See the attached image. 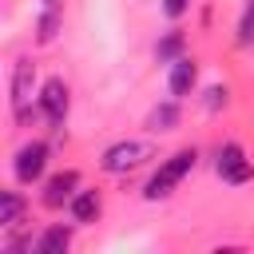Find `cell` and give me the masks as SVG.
Returning a JSON list of instances; mask_svg holds the SVG:
<instances>
[{
	"instance_id": "6da1fadb",
	"label": "cell",
	"mask_w": 254,
	"mask_h": 254,
	"mask_svg": "<svg viewBox=\"0 0 254 254\" xmlns=\"http://www.w3.org/2000/svg\"><path fill=\"white\" fill-rule=\"evenodd\" d=\"M194 163H198V151L194 147H183V151H175V155H167L159 167H155V175L147 179V187H143V198L147 202H159V198H171L175 194V187L194 171Z\"/></svg>"
},
{
	"instance_id": "7a4b0ae2",
	"label": "cell",
	"mask_w": 254,
	"mask_h": 254,
	"mask_svg": "<svg viewBox=\"0 0 254 254\" xmlns=\"http://www.w3.org/2000/svg\"><path fill=\"white\" fill-rule=\"evenodd\" d=\"M155 159V143H147V139H119V143H111L103 155H99V167L107 171V175H131V171H139V167H147Z\"/></svg>"
},
{
	"instance_id": "3957f363",
	"label": "cell",
	"mask_w": 254,
	"mask_h": 254,
	"mask_svg": "<svg viewBox=\"0 0 254 254\" xmlns=\"http://www.w3.org/2000/svg\"><path fill=\"white\" fill-rule=\"evenodd\" d=\"M48 159H52V147H48L44 139L24 143V147L12 155V175H16V183H20V187L40 183V179H44V171H48Z\"/></svg>"
},
{
	"instance_id": "277c9868",
	"label": "cell",
	"mask_w": 254,
	"mask_h": 254,
	"mask_svg": "<svg viewBox=\"0 0 254 254\" xmlns=\"http://www.w3.org/2000/svg\"><path fill=\"white\" fill-rule=\"evenodd\" d=\"M67 111H71V87H67L60 75H52V79L40 87V115L48 119L52 131H64Z\"/></svg>"
},
{
	"instance_id": "5b68a950",
	"label": "cell",
	"mask_w": 254,
	"mask_h": 254,
	"mask_svg": "<svg viewBox=\"0 0 254 254\" xmlns=\"http://www.w3.org/2000/svg\"><path fill=\"white\" fill-rule=\"evenodd\" d=\"M214 171H218V179L230 183V187H242V183L254 179V163L246 159V147H242V143H222V147L214 151Z\"/></svg>"
},
{
	"instance_id": "8992f818",
	"label": "cell",
	"mask_w": 254,
	"mask_h": 254,
	"mask_svg": "<svg viewBox=\"0 0 254 254\" xmlns=\"http://www.w3.org/2000/svg\"><path fill=\"white\" fill-rule=\"evenodd\" d=\"M75 190H79V171H56L48 183H44V190H40V202L48 206V210H60V206H67L71 198H75Z\"/></svg>"
},
{
	"instance_id": "52a82bcc",
	"label": "cell",
	"mask_w": 254,
	"mask_h": 254,
	"mask_svg": "<svg viewBox=\"0 0 254 254\" xmlns=\"http://www.w3.org/2000/svg\"><path fill=\"white\" fill-rule=\"evenodd\" d=\"M194 87H198V60L194 56H179L171 64V71H167V91L175 99H187V95H194Z\"/></svg>"
},
{
	"instance_id": "ba28073f",
	"label": "cell",
	"mask_w": 254,
	"mask_h": 254,
	"mask_svg": "<svg viewBox=\"0 0 254 254\" xmlns=\"http://www.w3.org/2000/svg\"><path fill=\"white\" fill-rule=\"evenodd\" d=\"M8 91H12V111L32 103V95H36V64H32V60L20 56V60L12 64V83H8Z\"/></svg>"
},
{
	"instance_id": "9c48e42d",
	"label": "cell",
	"mask_w": 254,
	"mask_h": 254,
	"mask_svg": "<svg viewBox=\"0 0 254 254\" xmlns=\"http://www.w3.org/2000/svg\"><path fill=\"white\" fill-rule=\"evenodd\" d=\"M179 119H183V111H179V99L171 95V99H163L147 111V131L151 135H171V131H179Z\"/></svg>"
},
{
	"instance_id": "30bf717a",
	"label": "cell",
	"mask_w": 254,
	"mask_h": 254,
	"mask_svg": "<svg viewBox=\"0 0 254 254\" xmlns=\"http://www.w3.org/2000/svg\"><path fill=\"white\" fill-rule=\"evenodd\" d=\"M67 210H71V218L79 222V226H87V222H95L99 214H103V194L91 187V190H75V198L67 202Z\"/></svg>"
},
{
	"instance_id": "8fae6325",
	"label": "cell",
	"mask_w": 254,
	"mask_h": 254,
	"mask_svg": "<svg viewBox=\"0 0 254 254\" xmlns=\"http://www.w3.org/2000/svg\"><path fill=\"white\" fill-rule=\"evenodd\" d=\"M24 194L20 190H0V230H16L24 218Z\"/></svg>"
},
{
	"instance_id": "7c38bea8",
	"label": "cell",
	"mask_w": 254,
	"mask_h": 254,
	"mask_svg": "<svg viewBox=\"0 0 254 254\" xmlns=\"http://www.w3.org/2000/svg\"><path fill=\"white\" fill-rule=\"evenodd\" d=\"M67 246H71V226H48V230L32 242L36 254H64Z\"/></svg>"
},
{
	"instance_id": "4fadbf2b",
	"label": "cell",
	"mask_w": 254,
	"mask_h": 254,
	"mask_svg": "<svg viewBox=\"0 0 254 254\" xmlns=\"http://www.w3.org/2000/svg\"><path fill=\"white\" fill-rule=\"evenodd\" d=\"M179 56H187V36H183L179 28H171V32L155 44V60H159V64H175Z\"/></svg>"
},
{
	"instance_id": "5bb4252c",
	"label": "cell",
	"mask_w": 254,
	"mask_h": 254,
	"mask_svg": "<svg viewBox=\"0 0 254 254\" xmlns=\"http://www.w3.org/2000/svg\"><path fill=\"white\" fill-rule=\"evenodd\" d=\"M60 28H64V16H60L56 4H48V8L40 12V20H36V44H52V40L60 36Z\"/></svg>"
},
{
	"instance_id": "9a60e30c",
	"label": "cell",
	"mask_w": 254,
	"mask_h": 254,
	"mask_svg": "<svg viewBox=\"0 0 254 254\" xmlns=\"http://www.w3.org/2000/svg\"><path fill=\"white\" fill-rule=\"evenodd\" d=\"M234 44H238V48H254V0H246V8H242V16H238Z\"/></svg>"
},
{
	"instance_id": "2e32d148",
	"label": "cell",
	"mask_w": 254,
	"mask_h": 254,
	"mask_svg": "<svg viewBox=\"0 0 254 254\" xmlns=\"http://www.w3.org/2000/svg\"><path fill=\"white\" fill-rule=\"evenodd\" d=\"M226 103H230V87H226V83H210V87H206V95H202V107L214 115V111H222Z\"/></svg>"
},
{
	"instance_id": "e0dca14e",
	"label": "cell",
	"mask_w": 254,
	"mask_h": 254,
	"mask_svg": "<svg viewBox=\"0 0 254 254\" xmlns=\"http://www.w3.org/2000/svg\"><path fill=\"white\" fill-rule=\"evenodd\" d=\"M190 4H194V0H163V16L179 20V16H187V12H190Z\"/></svg>"
},
{
	"instance_id": "ac0fdd59",
	"label": "cell",
	"mask_w": 254,
	"mask_h": 254,
	"mask_svg": "<svg viewBox=\"0 0 254 254\" xmlns=\"http://www.w3.org/2000/svg\"><path fill=\"white\" fill-rule=\"evenodd\" d=\"M44 4H60V0H44Z\"/></svg>"
}]
</instances>
